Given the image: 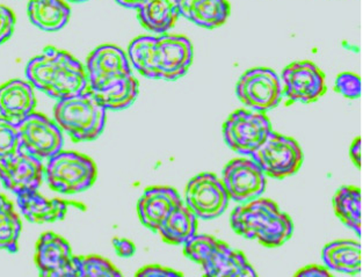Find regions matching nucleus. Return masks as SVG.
I'll list each match as a JSON object with an SVG mask.
<instances>
[{
	"instance_id": "nucleus-1",
	"label": "nucleus",
	"mask_w": 363,
	"mask_h": 277,
	"mask_svg": "<svg viewBox=\"0 0 363 277\" xmlns=\"http://www.w3.org/2000/svg\"><path fill=\"white\" fill-rule=\"evenodd\" d=\"M127 55L131 67L140 76L174 81L191 69L194 49L185 36L165 33L135 38L128 47Z\"/></svg>"
},
{
	"instance_id": "nucleus-2",
	"label": "nucleus",
	"mask_w": 363,
	"mask_h": 277,
	"mask_svg": "<svg viewBox=\"0 0 363 277\" xmlns=\"http://www.w3.org/2000/svg\"><path fill=\"white\" fill-rule=\"evenodd\" d=\"M26 78L34 89L60 101L89 89L86 70L72 55L47 47L26 67Z\"/></svg>"
},
{
	"instance_id": "nucleus-3",
	"label": "nucleus",
	"mask_w": 363,
	"mask_h": 277,
	"mask_svg": "<svg viewBox=\"0 0 363 277\" xmlns=\"http://www.w3.org/2000/svg\"><path fill=\"white\" fill-rule=\"evenodd\" d=\"M230 224L239 236L257 240L269 249L284 245L294 233L291 217L273 200L262 196L237 205L230 216Z\"/></svg>"
},
{
	"instance_id": "nucleus-4",
	"label": "nucleus",
	"mask_w": 363,
	"mask_h": 277,
	"mask_svg": "<svg viewBox=\"0 0 363 277\" xmlns=\"http://www.w3.org/2000/svg\"><path fill=\"white\" fill-rule=\"evenodd\" d=\"M184 254L209 277L257 276L244 253L208 234H195L184 244Z\"/></svg>"
},
{
	"instance_id": "nucleus-5",
	"label": "nucleus",
	"mask_w": 363,
	"mask_h": 277,
	"mask_svg": "<svg viewBox=\"0 0 363 277\" xmlns=\"http://www.w3.org/2000/svg\"><path fill=\"white\" fill-rule=\"evenodd\" d=\"M106 111L89 89L60 100L54 107V121L77 143L98 140L105 129Z\"/></svg>"
},
{
	"instance_id": "nucleus-6",
	"label": "nucleus",
	"mask_w": 363,
	"mask_h": 277,
	"mask_svg": "<svg viewBox=\"0 0 363 277\" xmlns=\"http://www.w3.org/2000/svg\"><path fill=\"white\" fill-rule=\"evenodd\" d=\"M98 169L91 158L82 153L63 151L49 158L45 165V180L51 191L74 195L91 188Z\"/></svg>"
},
{
	"instance_id": "nucleus-7",
	"label": "nucleus",
	"mask_w": 363,
	"mask_h": 277,
	"mask_svg": "<svg viewBox=\"0 0 363 277\" xmlns=\"http://www.w3.org/2000/svg\"><path fill=\"white\" fill-rule=\"evenodd\" d=\"M250 157L266 176L277 180L296 174L304 159L302 147L296 140L273 130Z\"/></svg>"
},
{
	"instance_id": "nucleus-8",
	"label": "nucleus",
	"mask_w": 363,
	"mask_h": 277,
	"mask_svg": "<svg viewBox=\"0 0 363 277\" xmlns=\"http://www.w3.org/2000/svg\"><path fill=\"white\" fill-rule=\"evenodd\" d=\"M236 96L247 109L271 112L284 99L281 78L274 70L267 67L250 69L237 81Z\"/></svg>"
},
{
	"instance_id": "nucleus-9",
	"label": "nucleus",
	"mask_w": 363,
	"mask_h": 277,
	"mask_svg": "<svg viewBox=\"0 0 363 277\" xmlns=\"http://www.w3.org/2000/svg\"><path fill=\"white\" fill-rule=\"evenodd\" d=\"M271 131V121L266 113L239 109L224 122V142L233 152L250 157L264 143Z\"/></svg>"
},
{
	"instance_id": "nucleus-10",
	"label": "nucleus",
	"mask_w": 363,
	"mask_h": 277,
	"mask_svg": "<svg viewBox=\"0 0 363 277\" xmlns=\"http://www.w3.org/2000/svg\"><path fill=\"white\" fill-rule=\"evenodd\" d=\"M84 67L91 92H99L113 86L134 74L127 52L113 45H100L94 49Z\"/></svg>"
},
{
	"instance_id": "nucleus-11",
	"label": "nucleus",
	"mask_w": 363,
	"mask_h": 277,
	"mask_svg": "<svg viewBox=\"0 0 363 277\" xmlns=\"http://www.w3.org/2000/svg\"><path fill=\"white\" fill-rule=\"evenodd\" d=\"M229 202L223 182L213 173H200L186 186L185 204L199 220H213L222 216Z\"/></svg>"
},
{
	"instance_id": "nucleus-12",
	"label": "nucleus",
	"mask_w": 363,
	"mask_h": 277,
	"mask_svg": "<svg viewBox=\"0 0 363 277\" xmlns=\"http://www.w3.org/2000/svg\"><path fill=\"white\" fill-rule=\"evenodd\" d=\"M18 132L20 147L41 162L63 150V131L45 115L32 113L18 125Z\"/></svg>"
},
{
	"instance_id": "nucleus-13",
	"label": "nucleus",
	"mask_w": 363,
	"mask_h": 277,
	"mask_svg": "<svg viewBox=\"0 0 363 277\" xmlns=\"http://www.w3.org/2000/svg\"><path fill=\"white\" fill-rule=\"evenodd\" d=\"M284 96L304 105L318 101L326 91L325 74L310 61L294 62L281 72Z\"/></svg>"
},
{
	"instance_id": "nucleus-14",
	"label": "nucleus",
	"mask_w": 363,
	"mask_h": 277,
	"mask_svg": "<svg viewBox=\"0 0 363 277\" xmlns=\"http://www.w3.org/2000/svg\"><path fill=\"white\" fill-rule=\"evenodd\" d=\"M220 180L230 200L238 204L260 198L267 185V176L251 157L226 164Z\"/></svg>"
},
{
	"instance_id": "nucleus-15",
	"label": "nucleus",
	"mask_w": 363,
	"mask_h": 277,
	"mask_svg": "<svg viewBox=\"0 0 363 277\" xmlns=\"http://www.w3.org/2000/svg\"><path fill=\"white\" fill-rule=\"evenodd\" d=\"M45 180V165L23 147L0 159V181L16 196L38 191Z\"/></svg>"
},
{
	"instance_id": "nucleus-16",
	"label": "nucleus",
	"mask_w": 363,
	"mask_h": 277,
	"mask_svg": "<svg viewBox=\"0 0 363 277\" xmlns=\"http://www.w3.org/2000/svg\"><path fill=\"white\" fill-rule=\"evenodd\" d=\"M35 265L41 276L78 277L76 255L69 242L54 232L43 233L38 238Z\"/></svg>"
},
{
	"instance_id": "nucleus-17",
	"label": "nucleus",
	"mask_w": 363,
	"mask_h": 277,
	"mask_svg": "<svg viewBox=\"0 0 363 277\" xmlns=\"http://www.w3.org/2000/svg\"><path fill=\"white\" fill-rule=\"evenodd\" d=\"M178 191L171 187H150L145 189L138 203V213L140 223L157 232L166 217L182 202Z\"/></svg>"
},
{
	"instance_id": "nucleus-18",
	"label": "nucleus",
	"mask_w": 363,
	"mask_h": 277,
	"mask_svg": "<svg viewBox=\"0 0 363 277\" xmlns=\"http://www.w3.org/2000/svg\"><path fill=\"white\" fill-rule=\"evenodd\" d=\"M36 98L27 80L12 79L0 86V116L18 125L35 112Z\"/></svg>"
},
{
	"instance_id": "nucleus-19",
	"label": "nucleus",
	"mask_w": 363,
	"mask_h": 277,
	"mask_svg": "<svg viewBox=\"0 0 363 277\" xmlns=\"http://www.w3.org/2000/svg\"><path fill=\"white\" fill-rule=\"evenodd\" d=\"M16 203L26 220L33 224L55 223L63 220L71 204L58 198L48 200L38 191L18 195Z\"/></svg>"
},
{
	"instance_id": "nucleus-20",
	"label": "nucleus",
	"mask_w": 363,
	"mask_h": 277,
	"mask_svg": "<svg viewBox=\"0 0 363 277\" xmlns=\"http://www.w3.org/2000/svg\"><path fill=\"white\" fill-rule=\"evenodd\" d=\"M178 6L180 16L206 29L224 25L231 12L228 0H178Z\"/></svg>"
},
{
	"instance_id": "nucleus-21",
	"label": "nucleus",
	"mask_w": 363,
	"mask_h": 277,
	"mask_svg": "<svg viewBox=\"0 0 363 277\" xmlns=\"http://www.w3.org/2000/svg\"><path fill=\"white\" fill-rule=\"evenodd\" d=\"M322 260L328 271L348 275L362 271V246L353 240H337L323 249Z\"/></svg>"
},
{
	"instance_id": "nucleus-22",
	"label": "nucleus",
	"mask_w": 363,
	"mask_h": 277,
	"mask_svg": "<svg viewBox=\"0 0 363 277\" xmlns=\"http://www.w3.org/2000/svg\"><path fill=\"white\" fill-rule=\"evenodd\" d=\"M136 11L140 25L158 35L169 32L182 18L178 0H147Z\"/></svg>"
},
{
	"instance_id": "nucleus-23",
	"label": "nucleus",
	"mask_w": 363,
	"mask_h": 277,
	"mask_svg": "<svg viewBox=\"0 0 363 277\" xmlns=\"http://www.w3.org/2000/svg\"><path fill=\"white\" fill-rule=\"evenodd\" d=\"M28 18L33 25L45 32H58L69 23L70 6L64 0H29Z\"/></svg>"
},
{
	"instance_id": "nucleus-24",
	"label": "nucleus",
	"mask_w": 363,
	"mask_h": 277,
	"mask_svg": "<svg viewBox=\"0 0 363 277\" xmlns=\"http://www.w3.org/2000/svg\"><path fill=\"white\" fill-rule=\"evenodd\" d=\"M199 218L182 201L177 205L157 232L171 245H184L198 232Z\"/></svg>"
},
{
	"instance_id": "nucleus-25",
	"label": "nucleus",
	"mask_w": 363,
	"mask_h": 277,
	"mask_svg": "<svg viewBox=\"0 0 363 277\" xmlns=\"http://www.w3.org/2000/svg\"><path fill=\"white\" fill-rule=\"evenodd\" d=\"M335 216L359 238L362 237V191L355 186H342L333 196Z\"/></svg>"
},
{
	"instance_id": "nucleus-26",
	"label": "nucleus",
	"mask_w": 363,
	"mask_h": 277,
	"mask_svg": "<svg viewBox=\"0 0 363 277\" xmlns=\"http://www.w3.org/2000/svg\"><path fill=\"white\" fill-rule=\"evenodd\" d=\"M91 92V91H89ZM106 111L118 112L130 107L140 94V83L135 74L99 92H91Z\"/></svg>"
},
{
	"instance_id": "nucleus-27",
	"label": "nucleus",
	"mask_w": 363,
	"mask_h": 277,
	"mask_svg": "<svg viewBox=\"0 0 363 277\" xmlns=\"http://www.w3.org/2000/svg\"><path fill=\"white\" fill-rule=\"evenodd\" d=\"M23 224L10 200L0 194V249L18 252V242Z\"/></svg>"
},
{
	"instance_id": "nucleus-28",
	"label": "nucleus",
	"mask_w": 363,
	"mask_h": 277,
	"mask_svg": "<svg viewBox=\"0 0 363 277\" xmlns=\"http://www.w3.org/2000/svg\"><path fill=\"white\" fill-rule=\"evenodd\" d=\"M78 277L122 276L121 273L107 260L99 255L76 256Z\"/></svg>"
},
{
	"instance_id": "nucleus-29",
	"label": "nucleus",
	"mask_w": 363,
	"mask_h": 277,
	"mask_svg": "<svg viewBox=\"0 0 363 277\" xmlns=\"http://www.w3.org/2000/svg\"><path fill=\"white\" fill-rule=\"evenodd\" d=\"M19 147L18 127L0 116V159L11 156Z\"/></svg>"
},
{
	"instance_id": "nucleus-30",
	"label": "nucleus",
	"mask_w": 363,
	"mask_h": 277,
	"mask_svg": "<svg viewBox=\"0 0 363 277\" xmlns=\"http://www.w3.org/2000/svg\"><path fill=\"white\" fill-rule=\"evenodd\" d=\"M335 89L341 96L348 99H359L362 94V81L357 74L345 72L335 80Z\"/></svg>"
},
{
	"instance_id": "nucleus-31",
	"label": "nucleus",
	"mask_w": 363,
	"mask_h": 277,
	"mask_svg": "<svg viewBox=\"0 0 363 277\" xmlns=\"http://www.w3.org/2000/svg\"><path fill=\"white\" fill-rule=\"evenodd\" d=\"M16 16L9 7L0 5V45L10 40L16 28Z\"/></svg>"
},
{
	"instance_id": "nucleus-32",
	"label": "nucleus",
	"mask_w": 363,
	"mask_h": 277,
	"mask_svg": "<svg viewBox=\"0 0 363 277\" xmlns=\"http://www.w3.org/2000/svg\"><path fill=\"white\" fill-rule=\"evenodd\" d=\"M136 276L138 277H178L182 276V273L171 269V268L163 267L160 265L147 266L138 271Z\"/></svg>"
},
{
	"instance_id": "nucleus-33",
	"label": "nucleus",
	"mask_w": 363,
	"mask_h": 277,
	"mask_svg": "<svg viewBox=\"0 0 363 277\" xmlns=\"http://www.w3.org/2000/svg\"><path fill=\"white\" fill-rule=\"evenodd\" d=\"M115 253L121 258H131L136 253V246L125 238H115L113 240Z\"/></svg>"
},
{
	"instance_id": "nucleus-34",
	"label": "nucleus",
	"mask_w": 363,
	"mask_h": 277,
	"mask_svg": "<svg viewBox=\"0 0 363 277\" xmlns=\"http://www.w3.org/2000/svg\"><path fill=\"white\" fill-rule=\"evenodd\" d=\"M296 276L328 277L331 273L325 266L310 265L300 269Z\"/></svg>"
},
{
	"instance_id": "nucleus-35",
	"label": "nucleus",
	"mask_w": 363,
	"mask_h": 277,
	"mask_svg": "<svg viewBox=\"0 0 363 277\" xmlns=\"http://www.w3.org/2000/svg\"><path fill=\"white\" fill-rule=\"evenodd\" d=\"M350 156H351L354 165L357 166V169H361V166H362V140H361V137L354 140L351 149H350Z\"/></svg>"
},
{
	"instance_id": "nucleus-36",
	"label": "nucleus",
	"mask_w": 363,
	"mask_h": 277,
	"mask_svg": "<svg viewBox=\"0 0 363 277\" xmlns=\"http://www.w3.org/2000/svg\"><path fill=\"white\" fill-rule=\"evenodd\" d=\"M115 1L129 10H138V7L143 5L147 0H115Z\"/></svg>"
},
{
	"instance_id": "nucleus-37",
	"label": "nucleus",
	"mask_w": 363,
	"mask_h": 277,
	"mask_svg": "<svg viewBox=\"0 0 363 277\" xmlns=\"http://www.w3.org/2000/svg\"><path fill=\"white\" fill-rule=\"evenodd\" d=\"M67 1H70V3L74 4H79V3H85L87 0H67Z\"/></svg>"
}]
</instances>
